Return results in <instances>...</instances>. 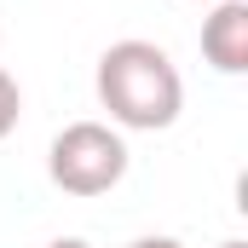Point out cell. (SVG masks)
Masks as SVG:
<instances>
[{
    "label": "cell",
    "instance_id": "7",
    "mask_svg": "<svg viewBox=\"0 0 248 248\" xmlns=\"http://www.w3.org/2000/svg\"><path fill=\"white\" fill-rule=\"evenodd\" d=\"M219 248H248V243H237V237H231V243H219Z\"/></svg>",
    "mask_w": 248,
    "mask_h": 248
},
{
    "label": "cell",
    "instance_id": "5",
    "mask_svg": "<svg viewBox=\"0 0 248 248\" xmlns=\"http://www.w3.org/2000/svg\"><path fill=\"white\" fill-rule=\"evenodd\" d=\"M127 248H185L179 237H139V243H127Z\"/></svg>",
    "mask_w": 248,
    "mask_h": 248
},
{
    "label": "cell",
    "instance_id": "2",
    "mask_svg": "<svg viewBox=\"0 0 248 248\" xmlns=\"http://www.w3.org/2000/svg\"><path fill=\"white\" fill-rule=\"evenodd\" d=\"M46 173L63 196H104L127 179V139L110 122H69L46 150Z\"/></svg>",
    "mask_w": 248,
    "mask_h": 248
},
{
    "label": "cell",
    "instance_id": "1",
    "mask_svg": "<svg viewBox=\"0 0 248 248\" xmlns=\"http://www.w3.org/2000/svg\"><path fill=\"white\" fill-rule=\"evenodd\" d=\"M93 87H98V104L110 110V122L133 127V133H162L185 110L179 63L156 41H116V46H104Z\"/></svg>",
    "mask_w": 248,
    "mask_h": 248
},
{
    "label": "cell",
    "instance_id": "4",
    "mask_svg": "<svg viewBox=\"0 0 248 248\" xmlns=\"http://www.w3.org/2000/svg\"><path fill=\"white\" fill-rule=\"evenodd\" d=\"M17 110H23V93H17V81L0 69V139L17 127Z\"/></svg>",
    "mask_w": 248,
    "mask_h": 248
},
{
    "label": "cell",
    "instance_id": "6",
    "mask_svg": "<svg viewBox=\"0 0 248 248\" xmlns=\"http://www.w3.org/2000/svg\"><path fill=\"white\" fill-rule=\"evenodd\" d=\"M46 248H93L87 237H58V243H46Z\"/></svg>",
    "mask_w": 248,
    "mask_h": 248
},
{
    "label": "cell",
    "instance_id": "3",
    "mask_svg": "<svg viewBox=\"0 0 248 248\" xmlns=\"http://www.w3.org/2000/svg\"><path fill=\"white\" fill-rule=\"evenodd\" d=\"M202 58L219 75L248 69V0H214V12L202 17Z\"/></svg>",
    "mask_w": 248,
    "mask_h": 248
}]
</instances>
